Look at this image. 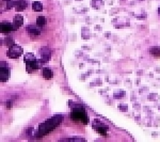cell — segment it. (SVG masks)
Segmentation results:
<instances>
[{
  "label": "cell",
  "mask_w": 160,
  "mask_h": 142,
  "mask_svg": "<svg viewBox=\"0 0 160 142\" xmlns=\"http://www.w3.org/2000/svg\"><path fill=\"white\" fill-rule=\"evenodd\" d=\"M61 122H62V115H54L52 117H50L49 120L45 121L39 126L38 130H36V137H43L45 135L49 134L50 132H52L54 128L60 125Z\"/></svg>",
  "instance_id": "6da1fadb"
},
{
  "label": "cell",
  "mask_w": 160,
  "mask_h": 142,
  "mask_svg": "<svg viewBox=\"0 0 160 142\" xmlns=\"http://www.w3.org/2000/svg\"><path fill=\"white\" fill-rule=\"evenodd\" d=\"M71 117L74 121H78V122H82L83 124L87 123V115L85 113L84 109L80 106L75 107L72 109L71 111Z\"/></svg>",
  "instance_id": "7a4b0ae2"
},
{
  "label": "cell",
  "mask_w": 160,
  "mask_h": 142,
  "mask_svg": "<svg viewBox=\"0 0 160 142\" xmlns=\"http://www.w3.org/2000/svg\"><path fill=\"white\" fill-rule=\"evenodd\" d=\"M23 54V48L20 46H17V45H12L10 46V48L8 49V52H6V56L11 59H17L19 58Z\"/></svg>",
  "instance_id": "3957f363"
},
{
  "label": "cell",
  "mask_w": 160,
  "mask_h": 142,
  "mask_svg": "<svg viewBox=\"0 0 160 142\" xmlns=\"http://www.w3.org/2000/svg\"><path fill=\"white\" fill-rule=\"evenodd\" d=\"M14 6V9L17 12H21L27 8V2L25 0H15L13 2H10V6Z\"/></svg>",
  "instance_id": "277c9868"
},
{
  "label": "cell",
  "mask_w": 160,
  "mask_h": 142,
  "mask_svg": "<svg viewBox=\"0 0 160 142\" xmlns=\"http://www.w3.org/2000/svg\"><path fill=\"white\" fill-rule=\"evenodd\" d=\"M93 127L96 129V132H98L100 135H102V136H106L107 135V132H108V126H106L105 124L100 123V122H98V121H95L93 123Z\"/></svg>",
  "instance_id": "5b68a950"
},
{
  "label": "cell",
  "mask_w": 160,
  "mask_h": 142,
  "mask_svg": "<svg viewBox=\"0 0 160 142\" xmlns=\"http://www.w3.org/2000/svg\"><path fill=\"white\" fill-rule=\"evenodd\" d=\"M9 77H10V70H9L8 66H6V62L2 61L1 62V74H0V78H1V81H2V83L6 81L9 79Z\"/></svg>",
  "instance_id": "8992f818"
},
{
  "label": "cell",
  "mask_w": 160,
  "mask_h": 142,
  "mask_svg": "<svg viewBox=\"0 0 160 142\" xmlns=\"http://www.w3.org/2000/svg\"><path fill=\"white\" fill-rule=\"evenodd\" d=\"M1 32L2 33H11L12 31H14L15 29V26H14V24H11V23H9V21H1Z\"/></svg>",
  "instance_id": "52a82bcc"
},
{
  "label": "cell",
  "mask_w": 160,
  "mask_h": 142,
  "mask_svg": "<svg viewBox=\"0 0 160 142\" xmlns=\"http://www.w3.org/2000/svg\"><path fill=\"white\" fill-rule=\"evenodd\" d=\"M50 59V50L47 47H42L41 49V60L43 62H47Z\"/></svg>",
  "instance_id": "ba28073f"
},
{
  "label": "cell",
  "mask_w": 160,
  "mask_h": 142,
  "mask_svg": "<svg viewBox=\"0 0 160 142\" xmlns=\"http://www.w3.org/2000/svg\"><path fill=\"white\" fill-rule=\"evenodd\" d=\"M27 31L29 34H32V35H40L41 34V29L38 28L36 26H32V25L27 26Z\"/></svg>",
  "instance_id": "9c48e42d"
},
{
  "label": "cell",
  "mask_w": 160,
  "mask_h": 142,
  "mask_svg": "<svg viewBox=\"0 0 160 142\" xmlns=\"http://www.w3.org/2000/svg\"><path fill=\"white\" fill-rule=\"evenodd\" d=\"M23 23H24V18H23V16H21V15H16V16H15V18H14V26H15V28H19L20 27L21 25H23Z\"/></svg>",
  "instance_id": "30bf717a"
},
{
  "label": "cell",
  "mask_w": 160,
  "mask_h": 142,
  "mask_svg": "<svg viewBox=\"0 0 160 142\" xmlns=\"http://www.w3.org/2000/svg\"><path fill=\"white\" fill-rule=\"evenodd\" d=\"M52 76H54V73H52V71L50 70V68L48 67H45L43 68V77L45 79H51Z\"/></svg>",
  "instance_id": "8fae6325"
},
{
  "label": "cell",
  "mask_w": 160,
  "mask_h": 142,
  "mask_svg": "<svg viewBox=\"0 0 160 142\" xmlns=\"http://www.w3.org/2000/svg\"><path fill=\"white\" fill-rule=\"evenodd\" d=\"M32 9H33V11H35V12H41V11L43 10V6H42L41 2L34 1L33 3H32Z\"/></svg>",
  "instance_id": "7c38bea8"
},
{
  "label": "cell",
  "mask_w": 160,
  "mask_h": 142,
  "mask_svg": "<svg viewBox=\"0 0 160 142\" xmlns=\"http://www.w3.org/2000/svg\"><path fill=\"white\" fill-rule=\"evenodd\" d=\"M150 52L154 57H160V48L159 47H152L150 49Z\"/></svg>",
  "instance_id": "4fadbf2b"
},
{
  "label": "cell",
  "mask_w": 160,
  "mask_h": 142,
  "mask_svg": "<svg viewBox=\"0 0 160 142\" xmlns=\"http://www.w3.org/2000/svg\"><path fill=\"white\" fill-rule=\"evenodd\" d=\"M46 23V18L44 16H38V18H36V25L40 26V27H42V26H44Z\"/></svg>",
  "instance_id": "5bb4252c"
},
{
  "label": "cell",
  "mask_w": 160,
  "mask_h": 142,
  "mask_svg": "<svg viewBox=\"0 0 160 142\" xmlns=\"http://www.w3.org/2000/svg\"><path fill=\"white\" fill-rule=\"evenodd\" d=\"M65 141H85V139L82 138H76V137H73V138H66L64 139Z\"/></svg>",
  "instance_id": "9a60e30c"
},
{
  "label": "cell",
  "mask_w": 160,
  "mask_h": 142,
  "mask_svg": "<svg viewBox=\"0 0 160 142\" xmlns=\"http://www.w3.org/2000/svg\"><path fill=\"white\" fill-rule=\"evenodd\" d=\"M4 44H6V45H9V46L14 45V40H12V39H6V41H4Z\"/></svg>",
  "instance_id": "2e32d148"
},
{
  "label": "cell",
  "mask_w": 160,
  "mask_h": 142,
  "mask_svg": "<svg viewBox=\"0 0 160 142\" xmlns=\"http://www.w3.org/2000/svg\"><path fill=\"white\" fill-rule=\"evenodd\" d=\"M158 12H159V14H160V8L158 9Z\"/></svg>",
  "instance_id": "e0dca14e"
},
{
  "label": "cell",
  "mask_w": 160,
  "mask_h": 142,
  "mask_svg": "<svg viewBox=\"0 0 160 142\" xmlns=\"http://www.w3.org/2000/svg\"><path fill=\"white\" fill-rule=\"evenodd\" d=\"M4 1H10V0H4Z\"/></svg>",
  "instance_id": "ac0fdd59"
}]
</instances>
